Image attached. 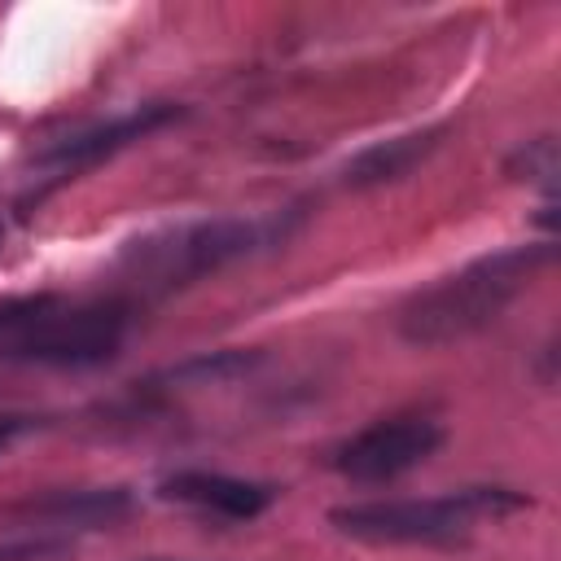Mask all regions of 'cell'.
<instances>
[{"instance_id": "52a82bcc", "label": "cell", "mask_w": 561, "mask_h": 561, "mask_svg": "<svg viewBox=\"0 0 561 561\" xmlns=\"http://www.w3.org/2000/svg\"><path fill=\"white\" fill-rule=\"evenodd\" d=\"M167 500L219 513V517H254L272 504V491L259 482H241V478H224V473H175L162 482Z\"/></svg>"}, {"instance_id": "6da1fadb", "label": "cell", "mask_w": 561, "mask_h": 561, "mask_svg": "<svg viewBox=\"0 0 561 561\" xmlns=\"http://www.w3.org/2000/svg\"><path fill=\"white\" fill-rule=\"evenodd\" d=\"M548 259H552L548 245H517V250L478 259L473 267L438 280L434 289H425L421 298H412L403 307V316H399L403 337L416 346H438V342H456V337L482 329L486 320H495L508 307V298Z\"/></svg>"}, {"instance_id": "277c9868", "label": "cell", "mask_w": 561, "mask_h": 561, "mask_svg": "<svg viewBox=\"0 0 561 561\" xmlns=\"http://www.w3.org/2000/svg\"><path fill=\"white\" fill-rule=\"evenodd\" d=\"M259 241L254 224H237V219H215V224H193V228H175L158 241H145L131 250L136 263V280L153 285V289H175L197 280L202 272H215L219 263L245 254Z\"/></svg>"}, {"instance_id": "3957f363", "label": "cell", "mask_w": 561, "mask_h": 561, "mask_svg": "<svg viewBox=\"0 0 561 561\" xmlns=\"http://www.w3.org/2000/svg\"><path fill=\"white\" fill-rule=\"evenodd\" d=\"M522 508V495L508 491H460L447 500H373V504H346L333 508L329 522L342 535L373 539V543H434L460 535L473 517Z\"/></svg>"}, {"instance_id": "30bf717a", "label": "cell", "mask_w": 561, "mask_h": 561, "mask_svg": "<svg viewBox=\"0 0 561 561\" xmlns=\"http://www.w3.org/2000/svg\"><path fill=\"white\" fill-rule=\"evenodd\" d=\"M18 430H26V421H22V416H0V447H4Z\"/></svg>"}, {"instance_id": "9c48e42d", "label": "cell", "mask_w": 561, "mask_h": 561, "mask_svg": "<svg viewBox=\"0 0 561 561\" xmlns=\"http://www.w3.org/2000/svg\"><path fill=\"white\" fill-rule=\"evenodd\" d=\"M127 508L123 491H57L48 500H26L22 513L35 517H57V522H96V517H114Z\"/></svg>"}, {"instance_id": "8fae6325", "label": "cell", "mask_w": 561, "mask_h": 561, "mask_svg": "<svg viewBox=\"0 0 561 561\" xmlns=\"http://www.w3.org/2000/svg\"><path fill=\"white\" fill-rule=\"evenodd\" d=\"M35 552H39V548H4L0 561H22V557H35Z\"/></svg>"}, {"instance_id": "5b68a950", "label": "cell", "mask_w": 561, "mask_h": 561, "mask_svg": "<svg viewBox=\"0 0 561 561\" xmlns=\"http://www.w3.org/2000/svg\"><path fill=\"white\" fill-rule=\"evenodd\" d=\"M438 443H443V430L434 421L394 416V421H377L364 434H355L351 443H342L333 456V469L346 473L351 482H386V478H399L412 465L430 460Z\"/></svg>"}, {"instance_id": "8992f818", "label": "cell", "mask_w": 561, "mask_h": 561, "mask_svg": "<svg viewBox=\"0 0 561 561\" xmlns=\"http://www.w3.org/2000/svg\"><path fill=\"white\" fill-rule=\"evenodd\" d=\"M171 118H180V110H175V105H140V110H131V114H123V118H114V123H105V127H92V131L66 136L61 145H53V149L44 153V162H53V167H61V171H70V167H88V162H101L105 153H114V149H123V145L140 140V136L158 131V127H162V123H171Z\"/></svg>"}, {"instance_id": "ba28073f", "label": "cell", "mask_w": 561, "mask_h": 561, "mask_svg": "<svg viewBox=\"0 0 561 561\" xmlns=\"http://www.w3.org/2000/svg\"><path fill=\"white\" fill-rule=\"evenodd\" d=\"M443 140V127H430V131H412V136H394V140H381L373 149H364L351 167H346V184L351 188H373V184H390V180H403L416 162H425Z\"/></svg>"}, {"instance_id": "7a4b0ae2", "label": "cell", "mask_w": 561, "mask_h": 561, "mask_svg": "<svg viewBox=\"0 0 561 561\" xmlns=\"http://www.w3.org/2000/svg\"><path fill=\"white\" fill-rule=\"evenodd\" d=\"M127 333V307L105 302H66L53 294L18 298L0 307V355L26 364H101L118 351Z\"/></svg>"}]
</instances>
